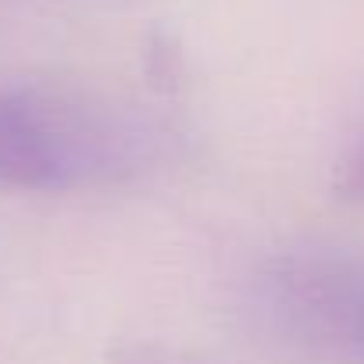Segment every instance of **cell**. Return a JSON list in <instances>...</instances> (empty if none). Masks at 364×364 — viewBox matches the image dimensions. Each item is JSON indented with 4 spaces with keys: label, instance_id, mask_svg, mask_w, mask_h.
<instances>
[{
    "label": "cell",
    "instance_id": "6da1fadb",
    "mask_svg": "<svg viewBox=\"0 0 364 364\" xmlns=\"http://www.w3.org/2000/svg\"><path fill=\"white\" fill-rule=\"evenodd\" d=\"M139 164V132L75 93L0 82V186L58 193L114 182Z\"/></svg>",
    "mask_w": 364,
    "mask_h": 364
},
{
    "label": "cell",
    "instance_id": "7a4b0ae2",
    "mask_svg": "<svg viewBox=\"0 0 364 364\" xmlns=\"http://www.w3.org/2000/svg\"><path fill=\"white\" fill-rule=\"evenodd\" d=\"M275 332L328 364H364V264L328 250L275 254L254 279Z\"/></svg>",
    "mask_w": 364,
    "mask_h": 364
},
{
    "label": "cell",
    "instance_id": "3957f363",
    "mask_svg": "<svg viewBox=\"0 0 364 364\" xmlns=\"http://www.w3.org/2000/svg\"><path fill=\"white\" fill-rule=\"evenodd\" d=\"M111 364H218L204 353L182 350L171 343H157V339H139V343H122L111 353Z\"/></svg>",
    "mask_w": 364,
    "mask_h": 364
},
{
    "label": "cell",
    "instance_id": "277c9868",
    "mask_svg": "<svg viewBox=\"0 0 364 364\" xmlns=\"http://www.w3.org/2000/svg\"><path fill=\"white\" fill-rule=\"evenodd\" d=\"M336 193L346 200L364 204V139L343 157V164L336 168Z\"/></svg>",
    "mask_w": 364,
    "mask_h": 364
}]
</instances>
